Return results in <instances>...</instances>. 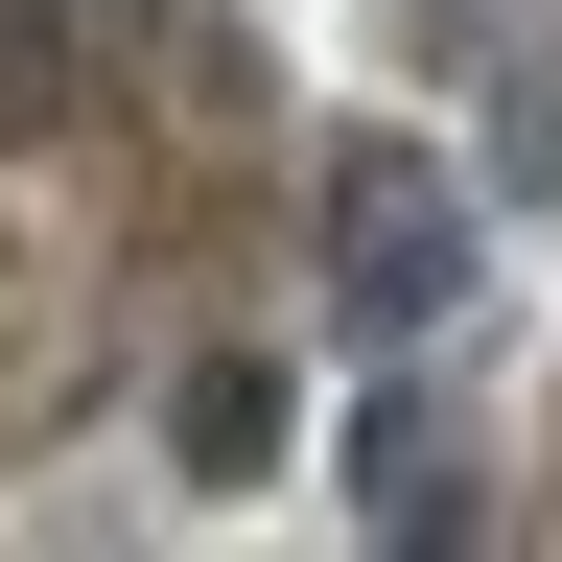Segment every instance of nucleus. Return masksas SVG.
I'll list each match as a JSON object with an SVG mask.
<instances>
[{
    "label": "nucleus",
    "mask_w": 562,
    "mask_h": 562,
    "mask_svg": "<svg viewBox=\"0 0 562 562\" xmlns=\"http://www.w3.org/2000/svg\"><path fill=\"white\" fill-rule=\"evenodd\" d=\"M258 165V70L211 0H0V211L70 188V211H117V235H211ZM140 375V351L70 305V258L47 235H0V446H47V422H94Z\"/></svg>",
    "instance_id": "obj_1"
},
{
    "label": "nucleus",
    "mask_w": 562,
    "mask_h": 562,
    "mask_svg": "<svg viewBox=\"0 0 562 562\" xmlns=\"http://www.w3.org/2000/svg\"><path fill=\"white\" fill-rule=\"evenodd\" d=\"M328 281H351V328H422L469 281V188L422 140H328Z\"/></svg>",
    "instance_id": "obj_2"
}]
</instances>
